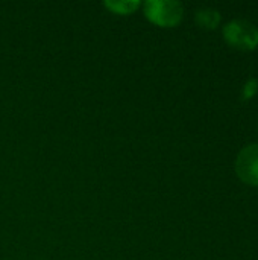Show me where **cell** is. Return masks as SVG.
<instances>
[{"label":"cell","mask_w":258,"mask_h":260,"mask_svg":"<svg viewBox=\"0 0 258 260\" xmlns=\"http://www.w3.org/2000/svg\"><path fill=\"white\" fill-rule=\"evenodd\" d=\"M141 8L146 18L161 27L176 26L184 15V8L178 0H148L141 3Z\"/></svg>","instance_id":"1"},{"label":"cell","mask_w":258,"mask_h":260,"mask_svg":"<svg viewBox=\"0 0 258 260\" xmlns=\"http://www.w3.org/2000/svg\"><path fill=\"white\" fill-rule=\"evenodd\" d=\"M225 40L239 49H254L258 44V29L248 20H231L224 27Z\"/></svg>","instance_id":"2"},{"label":"cell","mask_w":258,"mask_h":260,"mask_svg":"<svg viewBox=\"0 0 258 260\" xmlns=\"http://www.w3.org/2000/svg\"><path fill=\"white\" fill-rule=\"evenodd\" d=\"M236 172L248 184L258 186V143L246 145L236 158Z\"/></svg>","instance_id":"3"},{"label":"cell","mask_w":258,"mask_h":260,"mask_svg":"<svg viewBox=\"0 0 258 260\" xmlns=\"http://www.w3.org/2000/svg\"><path fill=\"white\" fill-rule=\"evenodd\" d=\"M105 8L117 15H129L141 8V2L138 0H106Z\"/></svg>","instance_id":"4"},{"label":"cell","mask_w":258,"mask_h":260,"mask_svg":"<svg viewBox=\"0 0 258 260\" xmlns=\"http://www.w3.org/2000/svg\"><path fill=\"white\" fill-rule=\"evenodd\" d=\"M196 23L202 27L213 29L219 24L220 21V14L214 8H199L195 14Z\"/></svg>","instance_id":"5"},{"label":"cell","mask_w":258,"mask_h":260,"mask_svg":"<svg viewBox=\"0 0 258 260\" xmlns=\"http://www.w3.org/2000/svg\"><path fill=\"white\" fill-rule=\"evenodd\" d=\"M258 90V81L255 78H251L246 84H245V87H243V98L245 99H249V98H252L255 93H257Z\"/></svg>","instance_id":"6"}]
</instances>
